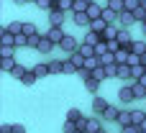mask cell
<instances>
[{
    "label": "cell",
    "mask_w": 146,
    "mask_h": 133,
    "mask_svg": "<svg viewBox=\"0 0 146 133\" xmlns=\"http://www.w3.org/2000/svg\"><path fill=\"white\" fill-rule=\"evenodd\" d=\"M59 49H62V51H64V54H74V51H77V49H80V41H77V38H74V36H69V33H67V36H64V41H62V46H59Z\"/></svg>",
    "instance_id": "obj_2"
},
{
    "label": "cell",
    "mask_w": 146,
    "mask_h": 133,
    "mask_svg": "<svg viewBox=\"0 0 146 133\" xmlns=\"http://www.w3.org/2000/svg\"><path fill=\"white\" fill-rule=\"evenodd\" d=\"M110 49H108V41H100L98 46H95V56H103V54H108Z\"/></svg>",
    "instance_id": "obj_33"
},
{
    "label": "cell",
    "mask_w": 146,
    "mask_h": 133,
    "mask_svg": "<svg viewBox=\"0 0 146 133\" xmlns=\"http://www.w3.org/2000/svg\"><path fill=\"white\" fill-rule=\"evenodd\" d=\"M98 67H103L98 56H85V67H82V69H90V72H95Z\"/></svg>",
    "instance_id": "obj_16"
},
{
    "label": "cell",
    "mask_w": 146,
    "mask_h": 133,
    "mask_svg": "<svg viewBox=\"0 0 146 133\" xmlns=\"http://www.w3.org/2000/svg\"><path fill=\"white\" fill-rule=\"evenodd\" d=\"M72 64H74L77 69H82V67H85V56H82L80 51H74V54H72Z\"/></svg>",
    "instance_id": "obj_31"
},
{
    "label": "cell",
    "mask_w": 146,
    "mask_h": 133,
    "mask_svg": "<svg viewBox=\"0 0 146 133\" xmlns=\"http://www.w3.org/2000/svg\"><path fill=\"white\" fill-rule=\"evenodd\" d=\"M123 8H126L128 13H133L136 8H141V0H123Z\"/></svg>",
    "instance_id": "obj_32"
},
{
    "label": "cell",
    "mask_w": 146,
    "mask_h": 133,
    "mask_svg": "<svg viewBox=\"0 0 146 133\" xmlns=\"http://www.w3.org/2000/svg\"><path fill=\"white\" fill-rule=\"evenodd\" d=\"M36 79H38V77H36V74H33V69H28V74H26V77H23V79H21V82H23V85H26V87H31V85H33V82H36Z\"/></svg>",
    "instance_id": "obj_34"
},
{
    "label": "cell",
    "mask_w": 146,
    "mask_h": 133,
    "mask_svg": "<svg viewBox=\"0 0 146 133\" xmlns=\"http://www.w3.org/2000/svg\"><path fill=\"white\" fill-rule=\"evenodd\" d=\"M23 33H26V36H36V33H38V28H36L33 23H23Z\"/></svg>",
    "instance_id": "obj_36"
},
{
    "label": "cell",
    "mask_w": 146,
    "mask_h": 133,
    "mask_svg": "<svg viewBox=\"0 0 146 133\" xmlns=\"http://www.w3.org/2000/svg\"><path fill=\"white\" fill-rule=\"evenodd\" d=\"M92 77H95V79H100V82H103V79H108V77H105V67H98V69L92 72Z\"/></svg>",
    "instance_id": "obj_39"
},
{
    "label": "cell",
    "mask_w": 146,
    "mask_h": 133,
    "mask_svg": "<svg viewBox=\"0 0 146 133\" xmlns=\"http://www.w3.org/2000/svg\"><path fill=\"white\" fill-rule=\"evenodd\" d=\"M31 69H33V74H36L38 79L49 74V64H36V67H31Z\"/></svg>",
    "instance_id": "obj_24"
},
{
    "label": "cell",
    "mask_w": 146,
    "mask_h": 133,
    "mask_svg": "<svg viewBox=\"0 0 146 133\" xmlns=\"http://www.w3.org/2000/svg\"><path fill=\"white\" fill-rule=\"evenodd\" d=\"M87 15H90V21H98V18H103V8H100L98 3H90V8H87Z\"/></svg>",
    "instance_id": "obj_11"
},
{
    "label": "cell",
    "mask_w": 146,
    "mask_h": 133,
    "mask_svg": "<svg viewBox=\"0 0 146 133\" xmlns=\"http://www.w3.org/2000/svg\"><path fill=\"white\" fill-rule=\"evenodd\" d=\"M13 54H15L13 46H0V56H13Z\"/></svg>",
    "instance_id": "obj_41"
},
{
    "label": "cell",
    "mask_w": 146,
    "mask_h": 133,
    "mask_svg": "<svg viewBox=\"0 0 146 133\" xmlns=\"http://www.w3.org/2000/svg\"><path fill=\"white\" fill-rule=\"evenodd\" d=\"M13 133H26V128L23 126H13Z\"/></svg>",
    "instance_id": "obj_46"
},
{
    "label": "cell",
    "mask_w": 146,
    "mask_h": 133,
    "mask_svg": "<svg viewBox=\"0 0 146 133\" xmlns=\"http://www.w3.org/2000/svg\"><path fill=\"white\" fill-rule=\"evenodd\" d=\"M100 41H103V33H92V31H90V33L85 36V44H92V46H98Z\"/></svg>",
    "instance_id": "obj_23"
},
{
    "label": "cell",
    "mask_w": 146,
    "mask_h": 133,
    "mask_svg": "<svg viewBox=\"0 0 146 133\" xmlns=\"http://www.w3.org/2000/svg\"><path fill=\"white\" fill-rule=\"evenodd\" d=\"M10 74H13V77H15V79H23V77H26V74H28V69H26V67H23V64H15V69H13V72H10Z\"/></svg>",
    "instance_id": "obj_28"
},
{
    "label": "cell",
    "mask_w": 146,
    "mask_h": 133,
    "mask_svg": "<svg viewBox=\"0 0 146 133\" xmlns=\"http://www.w3.org/2000/svg\"><path fill=\"white\" fill-rule=\"evenodd\" d=\"M100 131H103L100 120H98V118H87V128H85V133H100Z\"/></svg>",
    "instance_id": "obj_15"
},
{
    "label": "cell",
    "mask_w": 146,
    "mask_h": 133,
    "mask_svg": "<svg viewBox=\"0 0 146 133\" xmlns=\"http://www.w3.org/2000/svg\"><path fill=\"white\" fill-rule=\"evenodd\" d=\"M108 26H110V23H108L105 18H98V21H92V23H90V31H92V33H103Z\"/></svg>",
    "instance_id": "obj_10"
},
{
    "label": "cell",
    "mask_w": 146,
    "mask_h": 133,
    "mask_svg": "<svg viewBox=\"0 0 146 133\" xmlns=\"http://www.w3.org/2000/svg\"><path fill=\"white\" fill-rule=\"evenodd\" d=\"M64 21H67V13L64 10H49V26L64 28Z\"/></svg>",
    "instance_id": "obj_4"
},
{
    "label": "cell",
    "mask_w": 146,
    "mask_h": 133,
    "mask_svg": "<svg viewBox=\"0 0 146 133\" xmlns=\"http://www.w3.org/2000/svg\"><path fill=\"white\" fill-rule=\"evenodd\" d=\"M44 36H46L54 46H62V41H64V36H67V33H64V28H59V26H49V31H46Z\"/></svg>",
    "instance_id": "obj_1"
},
{
    "label": "cell",
    "mask_w": 146,
    "mask_h": 133,
    "mask_svg": "<svg viewBox=\"0 0 146 133\" xmlns=\"http://www.w3.org/2000/svg\"><path fill=\"white\" fill-rule=\"evenodd\" d=\"M82 118H85V115H82L77 108H72V110L67 113V120H74V123H77V120H82Z\"/></svg>",
    "instance_id": "obj_35"
},
{
    "label": "cell",
    "mask_w": 146,
    "mask_h": 133,
    "mask_svg": "<svg viewBox=\"0 0 146 133\" xmlns=\"http://www.w3.org/2000/svg\"><path fill=\"white\" fill-rule=\"evenodd\" d=\"M28 46V36L26 33H15V49H26Z\"/></svg>",
    "instance_id": "obj_27"
},
{
    "label": "cell",
    "mask_w": 146,
    "mask_h": 133,
    "mask_svg": "<svg viewBox=\"0 0 146 133\" xmlns=\"http://www.w3.org/2000/svg\"><path fill=\"white\" fill-rule=\"evenodd\" d=\"M133 18H136V23H144L146 21V5H141V8L133 10Z\"/></svg>",
    "instance_id": "obj_30"
},
{
    "label": "cell",
    "mask_w": 146,
    "mask_h": 133,
    "mask_svg": "<svg viewBox=\"0 0 146 133\" xmlns=\"http://www.w3.org/2000/svg\"><path fill=\"white\" fill-rule=\"evenodd\" d=\"M118 15H121V13H115V10H110V8L103 10V18H105L108 23H118Z\"/></svg>",
    "instance_id": "obj_22"
},
{
    "label": "cell",
    "mask_w": 146,
    "mask_h": 133,
    "mask_svg": "<svg viewBox=\"0 0 146 133\" xmlns=\"http://www.w3.org/2000/svg\"><path fill=\"white\" fill-rule=\"evenodd\" d=\"M77 77L85 82V79H90V77H92V72H90V69H80V72H77Z\"/></svg>",
    "instance_id": "obj_43"
},
{
    "label": "cell",
    "mask_w": 146,
    "mask_h": 133,
    "mask_svg": "<svg viewBox=\"0 0 146 133\" xmlns=\"http://www.w3.org/2000/svg\"><path fill=\"white\" fill-rule=\"evenodd\" d=\"M36 5H38V8H44V10H46V13H49V10H51V8H54V0H38V3H36Z\"/></svg>",
    "instance_id": "obj_40"
},
{
    "label": "cell",
    "mask_w": 146,
    "mask_h": 133,
    "mask_svg": "<svg viewBox=\"0 0 146 133\" xmlns=\"http://www.w3.org/2000/svg\"><path fill=\"white\" fill-rule=\"evenodd\" d=\"M118 100H121V105H131V103L136 100V95H133V87H131V85L121 87V90H118Z\"/></svg>",
    "instance_id": "obj_3"
},
{
    "label": "cell",
    "mask_w": 146,
    "mask_h": 133,
    "mask_svg": "<svg viewBox=\"0 0 146 133\" xmlns=\"http://www.w3.org/2000/svg\"><path fill=\"white\" fill-rule=\"evenodd\" d=\"M131 115H133V126H141L146 120V113L144 110H131Z\"/></svg>",
    "instance_id": "obj_29"
},
{
    "label": "cell",
    "mask_w": 146,
    "mask_h": 133,
    "mask_svg": "<svg viewBox=\"0 0 146 133\" xmlns=\"http://www.w3.org/2000/svg\"><path fill=\"white\" fill-rule=\"evenodd\" d=\"M41 36H44V33H36V36H28V46H31V49H38V44H41Z\"/></svg>",
    "instance_id": "obj_37"
},
{
    "label": "cell",
    "mask_w": 146,
    "mask_h": 133,
    "mask_svg": "<svg viewBox=\"0 0 146 133\" xmlns=\"http://www.w3.org/2000/svg\"><path fill=\"white\" fill-rule=\"evenodd\" d=\"M77 131V123H74V120H67V123H64V133H74Z\"/></svg>",
    "instance_id": "obj_42"
},
{
    "label": "cell",
    "mask_w": 146,
    "mask_h": 133,
    "mask_svg": "<svg viewBox=\"0 0 146 133\" xmlns=\"http://www.w3.org/2000/svg\"><path fill=\"white\" fill-rule=\"evenodd\" d=\"M87 8H90V3H87V0H74L72 13H87Z\"/></svg>",
    "instance_id": "obj_18"
},
{
    "label": "cell",
    "mask_w": 146,
    "mask_h": 133,
    "mask_svg": "<svg viewBox=\"0 0 146 133\" xmlns=\"http://www.w3.org/2000/svg\"><path fill=\"white\" fill-rule=\"evenodd\" d=\"M121 133H141L139 126H126V128H121Z\"/></svg>",
    "instance_id": "obj_44"
},
{
    "label": "cell",
    "mask_w": 146,
    "mask_h": 133,
    "mask_svg": "<svg viewBox=\"0 0 146 133\" xmlns=\"http://www.w3.org/2000/svg\"><path fill=\"white\" fill-rule=\"evenodd\" d=\"M72 21H74L77 26H87V28H90V23H92L87 13H72Z\"/></svg>",
    "instance_id": "obj_12"
},
{
    "label": "cell",
    "mask_w": 146,
    "mask_h": 133,
    "mask_svg": "<svg viewBox=\"0 0 146 133\" xmlns=\"http://www.w3.org/2000/svg\"><path fill=\"white\" fill-rule=\"evenodd\" d=\"M128 56H131V51H128V49L115 51V64H128Z\"/></svg>",
    "instance_id": "obj_21"
},
{
    "label": "cell",
    "mask_w": 146,
    "mask_h": 133,
    "mask_svg": "<svg viewBox=\"0 0 146 133\" xmlns=\"http://www.w3.org/2000/svg\"><path fill=\"white\" fill-rule=\"evenodd\" d=\"M133 23H136V18H133V13H128V10H123V13L118 15V26H121V28H131Z\"/></svg>",
    "instance_id": "obj_7"
},
{
    "label": "cell",
    "mask_w": 146,
    "mask_h": 133,
    "mask_svg": "<svg viewBox=\"0 0 146 133\" xmlns=\"http://www.w3.org/2000/svg\"><path fill=\"white\" fill-rule=\"evenodd\" d=\"M141 133H146V131H141Z\"/></svg>",
    "instance_id": "obj_50"
},
{
    "label": "cell",
    "mask_w": 146,
    "mask_h": 133,
    "mask_svg": "<svg viewBox=\"0 0 146 133\" xmlns=\"http://www.w3.org/2000/svg\"><path fill=\"white\" fill-rule=\"evenodd\" d=\"M28 3H38V0H28Z\"/></svg>",
    "instance_id": "obj_48"
},
{
    "label": "cell",
    "mask_w": 146,
    "mask_h": 133,
    "mask_svg": "<svg viewBox=\"0 0 146 133\" xmlns=\"http://www.w3.org/2000/svg\"><path fill=\"white\" fill-rule=\"evenodd\" d=\"M131 51H133V54H139V56H144V54H146V41H133Z\"/></svg>",
    "instance_id": "obj_26"
},
{
    "label": "cell",
    "mask_w": 146,
    "mask_h": 133,
    "mask_svg": "<svg viewBox=\"0 0 146 133\" xmlns=\"http://www.w3.org/2000/svg\"><path fill=\"white\" fill-rule=\"evenodd\" d=\"M0 46H13L15 49V33H10L8 28L0 31Z\"/></svg>",
    "instance_id": "obj_8"
},
{
    "label": "cell",
    "mask_w": 146,
    "mask_h": 133,
    "mask_svg": "<svg viewBox=\"0 0 146 133\" xmlns=\"http://www.w3.org/2000/svg\"><path fill=\"white\" fill-rule=\"evenodd\" d=\"M85 87H87V90H90V92L95 95V92L100 90V79H95V77H90V79H85Z\"/></svg>",
    "instance_id": "obj_25"
},
{
    "label": "cell",
    "mask_w": 146,
    "mask_h": 133,
    "mask_svg": "<svg viewBox=\"0 0 146 133\" xmlns=\"http://www.w3.org/2000/svg\"><path fill=\"white\" fill-rule=\"evenodd\" d=\"M74 133H82V131H74Z\"/></svg>",
    "instance_id": "obj_49"
},
{
    "label": "cell",
    "mask_w": 146,
    "mask_h": 133,
    "mask_svg": "<svg viewBox=\"0 0 146 133\" xmlns=\"http://www.w3.org/2000/svg\"><path fill=\"white\" fill-rule=\"evenodd\" d=\"M77 51H80L82 56H95V46H92V44H85V41L80 44V49H77Z\"/></svg>",
    "instance_id": "obj_20"
},
{
    "label": "cell",
    "mask_w": 146,
    "mask_h": 133,
    "mask_svg": "<svg viewBox=\"0 0 146 133\" xmlns=\"http://www.w3.org/2000/svg\"><path fill=\"white\" fill-rule=\"evenodd\" d=\"M118 126H121V128H126V126H133V115H131V110H121Z\"/></svg>",
    "instance_id": "obj_14"
},
{
    "label": "cell",
    "mask_w": 146,
    "mask_h": 133,
    "mask_svg": "<svg viewBox=\"0 0 146 133\" xmlns=\"http://www.w3.org/2000/svg\"><path fill=\"white\" fill-rule=\"evenodd\" d=\"M108 105H110V103H108L105 97L95 95V100H92V113H95V115H103V113L108 110Z\"/></svg>",
    "instance_id": "obj_6"
},
{
    "label": "cell",
    "mask_w": 146,
    "mask_h": 133,
    "mask_svg": "<svg viewBox=\"0 0 146 133\" xmlns=\"http://www.w3.org/2000/svg\"><path fill=\"white\" fill-rule=\"evenodd\" d=\"M110 10H115V13H123L126 8H123V0H110V5H108Z\"/></svg>",
    "instance_id": "obj_38"
},
{
    "label": "cell",
    "mask_w": 146,
    "mask_h": 133,
    "mask_svg": "<svg viewBox=\"0 0 146 133\" xmlns=\"http://www.w3.org/2000/svg\"><path fill=\"white\" fill-rule=\"evenodd\" d=\"M118 33H121V26H118V23H110V26L103 31V41H118Z\"/></svg>",
    "instance_id": "obj_5"
},
{
    "label": "cell",
    "mask_w": 146,
    "mask_h": 133,
    "mask_svg": "<svg viewBox=\"0 0 146 133\" xmlns=\"http://www.w3.org/2000/svg\"><path fill=\"white\" fill-rule=\"evenodd\" d=\"M46 64H49V74H64L62 59H54V62H46Z\"/></svg>",
    "instance_id": "obj_13"
},
{
    "label": "cell",
    "mask_w": 146,
    "mask_h": 133,
    "mask_svg": "<svg viewBox=\"0 0 146 133\" xmlns=\"http://www.w3.org/2000/svg\"><path fill=\"white\" fill-rule=\"evenodd\" d=\"M121 110H123V108H118V105H108V110L103 113V120H115V123H118Z\"/></svg>",
    "instance_id": "obj_9"
},
{
    "label": "cell",
    "mask_w": 146,
    "mask_h": 133,
    "mask_svg": "<svg viewBox=\"0 0 146 133\" xmlns=\"http://www.w3.org/2000/svg\"><path fill=\"white\" fill-rule=\"evenodd\" d=\"M131 87H133V95H136V100H141V97L146 100V87L141 85V82H131Z\"/></svg>",
    "instance_id": "obj_17"
},
{
    "label": "cell",
    "mask_w": 146,
    "mask_h": 133,
    "mask_svg": "<svg viewBox=\"0 0 146 133\" xmlns=\"http://www.w3.org/2000/svg\"><path fill=\"white\" fill-rule=\"evenodd\" d=\"M141 28H144V36H146V23H141Z\"/></svg>",
    "instance_id": "obj_47"
},
{
    "label": "cell",
    "mask_w": 146,
    "mask_h": 133,
    "mask_svg": "<svg viewBox=\"0 0 146 133\" xmlns=\"http://www.w3.org/2000/svg\"><path fill=\"white\" fill-rule=\"evenodd\" d=\"M0 133H13V126H8V123H5V126H0Z\"/></svg>",
    "instance_id": "obj_45"
},
{
    "label": "cell",
    "mask_w": 146,
    "mask_h": 133,
    "mask_svg": "<svg viewBox=\"0 0 146 133\" xmlns=\"http://www.w3.org/2000/svg\"><path fill=\"white\" fill-rule=\"evenodd\" d=\"M51 49H54V44H51L46 36H41V44H38V49H36V51H41V54H49Z\"/></svg>",
    "instance_id": "obj_19"
}]
</instances>
